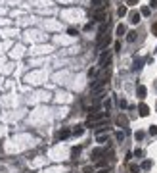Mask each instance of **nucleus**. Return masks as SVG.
Wrapping results in <instances>:
<instances>
[{
	"label": "nucleus",
	"instance_id": "1",
	"mask_svg": "<svg viewBox=\"0 0 157 173\" xmlns=\"http://www.w3.org/2000/svg\"><path fill=\"white\" fill-rule=\"evenodd\" d=\"M106 117H107V112H92V114L88 115L86 123L90 125V127H94V125H102Z\"/></svg>",
	"mask_w": 157,
	"mask_h": 173
},
{
	"label": "nucleus",
	"instance_id": "2",
	"mask_svg": "<svg viewBox=\"0 0 157 173\" xmlns=\"http://www.w3.org/2000/svg\"><path fill=\"white\" fill-rule=\"evenodd\" d=\"M109 62H111V52H109V50L102 52V56H100V64H98V65H100V67H106Z\"/></svg>",
	"mask_w": 157,
	"mask_h": 173
},
{
	"label": "nucleus",
	"instance_id": "3",
	"mask_svg": "<svg viewBox=\"0 0 157 173\" xmlns=\"http://www.w3.org/2000/svg\"><path fill=\"white\" fill-rule=\"evenodd\" d=\"M94 19H96V21H106V23H107V13H106V8L94 10Z\"/></svg>",
	"mask_w": 157,
	"mask_h": 173
},
{
	"label": "nucleus",
	"instance_id": "4",
	"mask_svg": "<svg viewBox=\"0 0 157 173\" xmlns=\"http://www.w3.org/2000/svg\"><path fill=\"white\" fill-rule=\"evenodd\" d=\"M109 42H111V37H109V35H104V33H102L100 37H98V48H104V46H107Z\"/></svg>",
	"mask_w": 157,
	"mask_h": 173
},
{
	"label": "nucleus",
	"instance_id": "5",
	"mask_svg": "<svg viewBox=\"0 0 157 173\" xmlns=\"http://www.w3.org/2000/svg\"><path fill=\"white\" fill-rule=\"evenodd\" d=\"M107 6V0H92V8L94 10H100V8H106Z\"/></svg>",
	"mask_w": 157,
	"mask_h": 173
},
{
	"label": "nucleus",
	"instance_id": "6",
	"mask_svg": "<svg viewBox=\"0 0 157 173\" xmlns=\"http://www.w3.org/2000/svg\"><path fill=\"white\" fill-rule=\"evenodd\" d=\"M138 114L142 115V117H146V115L150 114V108H148L146 104H140V106H138Z\"/></svg>",
	"mask_w": 157,
	"mask_h": 173
},
{
	"label": "nucleus",
	"instance_id": "7",
	"mask_svg": "<svg viewBox=\"0 0 157 173\" xmlns=\"http://www.w3.org/2000/svg\"><path fill=\"white\" fill-rule=\"evenodd\" d=\"M69 135H73V133L69 131V129H61V131L57 133V139H61V141H63V139H67Z\"/></svg>",
	"mask_w": 157,
	"mask_h": 173
},
{
	"label": "nucleus",
	"instance_id": "8",
	"mask_svg": "<svg viewBox=\"0 0 157 173\" xmlns=\"http://www.w3.org/2000/svg\"><path fill=\"white\" fill-rule=\"evenodd\" d=\"M140 15H142V13L132 12V13H130V23H138V21H140Z\"/></svg>",
	"mask_w": 157,
	"mask_h": 173
},
{
	"label": "nucleus",
	"instance_id": "9",
	"mask_svg": "<svg viewBox=\"0 0 157 173\" xmlns=\"http://www.w3.org/2000/svg\"><path fill=\"white\" fill-rule=\"evenodd\" d=\"M136 94H138L140 98H144V96H146V87H142V85H140L138 89H136Z\"/></svg>",
	"mask_w": 157,
	"mask_h": 173
},
{
	"label": "nucleus",
	"instance_id": "10",
	"mask_svg": "<svg viewBox=\"0 0 157 173\" xmlns=\"http://www.w3.org/2000/svg\"><path fill=\"white\" fill-rule=\"evenodd\" d=\"M117 13H119V18H123V15H126V13H128V10H126V6H119Z\"/></svg>",
	"mask_w": 157,
	"mask_h": 173
},
{
	"label": "nucleus",
	"instance_id": "11",
	"mask_svg": "<svg viewBox=\"0 0 157 173\" xmlns=\"http://www.w3.org/2000/svg\"><path fill=\"white\" fill-rule=\"evenodd\" d=\"M126 40H128V42H134V40H136V31H130V33H128Z\"/></svg>",
	"mask_w": 157,
	"mask_h": 173
},
{
	"label": "nucleus",
	"instance_id": "12",
	"mask_svg": "<svg viewBox=\"0 0 157 173\" xmlns=\"http://www.w3.org/2000/svg\"><path fill=\"white\" fill-rule=\"evenodd\" d=\"M115 31H117V35H119V37H123V35H125V25H117V29H115Z\"/></svg>",
	"mask_w": 157,
	"mask_h": 173
},
{
	"label": "nucleus",
	"instance_id": "13",
	"mask_svg": "<svg viewBox=\"0 0 157 173\" xmlns=\"http://www.w3.org/2000/svg\"><path fill=\"white\" fill-rule=\"evenodd\" d=\"M117 125H126V117L125 115H119V117H117Z\"/></svg>",
	"mask_w": 157,
	"mask_h": 173
},
{
	"label": "nucleus",
	"instance_id": "14",
	"mask_svg": "<svg viewBox=\"0 0 157 173\" xmlns=\"http://www.w3.org/2000/svg\"><path fill=\"white\" fill-rule=\"evenodd\" d=\"M140 13H142V15H150V13H151V8H150V6H144Z\"/></svg>",
	"mask_w": 157,
	"mask_h": 173
},
{
	"label": "nucleus",
	"instance_id": "15",
	"mask_svg": "<svg viewBox=\"0 0 157 173\" xmlns=\"http://www.w3.org/2000/svg\"><path fill=\"white\" fill-rule=\"evenodd\" d=\"M82 133H84V129H82V127H77L75 131H73V135H75V137H81Z\"/></svg>",
	"mask_w": 157,
	"mask_h": 173
},
{
	"label": "nucleus",
	"instance_id": "16",
	"mask_svg": "<svg viewBox=\"0 0 157 173\" xmlns=\"http://www.w3.org/2000/svg\"><path fill=\"white\" fill-rule=\"evenodd\" d=\"M150 167H151V162L150 160H144V162H142V169H150Z\"/></svg>",
	"mask_w": 157,
	"mask_h": 173
},
{
	"label": "nucleus",
	"instance_id": "17",
	"mask_svg": "<svg viewBox=\"0 0 157 173\" xmlns=\"http://www.w3.org/2000/svg\"><path fill=\"white\" fill-rule=\"evenodd\" d=\"M98 142H100V144H106V142H107V137H104V135H98Z\"/></svg>",
	"mask_w": 157,
	"mask_h": 173
},
{
	"label": "nucleus",
	"instance_id": "18",
	"mask_svg": "<svg viewBox=\"0 0 157 173\" xmlns=\"http://www.w3.org/2000/svg\"><path fill=\"white\" fill-rule=\"evenodd\" d=\"M104 154V150H100V148H96L94 152H92V158H98V156H102Z\"/></svg>",
	"mask_w": 157,
	"mask_h": 173
},
{
	"label": "nucleus",
	"instance_id": "19",
	"mask_svg": "<svg viewBox=\"0 0 157 173\" xmlns=\"http://www.w3.org/2000/svg\"><path fill=\"white\" fill-rule=\"evenodd\" d=\"M150 135H157V127H155V125H151V127H150Z\"/></svg>",
	"mask_w": 157,
	"mask_h": 173
},
{
	"label": "nucleus",
	"instance_id": "20",
	"mask_svg": "<svg viewBox=\"0 0 157 173\" xmlns=\"http://www.w3.org/2000/svg\"><path fill=\"white\" fill-rule=\"evenodd\" d=\"M79 154H81V146H79V148H73V156H79Z\"/></svg>",
	"mask_w": 157,
	"mask_h": 173
},
{
	"label": "nucleus",
	"instance_id": "21",
	"mask_svg": "<svg viewBox=\"0 0 157 173\" xmlns=\"http://www.w3.org/2000/svg\"><path fill=\"white\" fill-rule=\"evenodd\" d=\"M126 2H128V6H136L138 4V0H126Z\"/></svg>",
	"mask_w": 157,
	"mask_h": 173
},
{
	"label": "nucleus",
	"instance_id": "22",
	"mask_svg": "<svg viewBox=\"0 0 157 173\" xmlns=\"http://www.w3.org/2000/svg\"><path fill=\"white\" fill-rule=\"evenodd\" d=\"M151 29H153V35H157V23H153V27H151Z\"/></svg>",
	"mask_w": 157,
	"mask_h": 173
},
{
	"label": "nucleus",
	"instance_id": "23",
	"mask_svg": "<svg viewBox=\"0 0 157 173\" xmlns=\"http://www.w3.org/2000/svg\"><path fill=\"white\" fill-rule=\"evenodd\" d=\"M98 173H109V171H107V169H102V171H98Z\"/></svg>",
	"mask_w": 157,
	"mask_h": 173
}]
</instances>
